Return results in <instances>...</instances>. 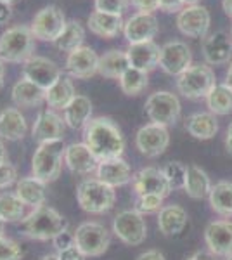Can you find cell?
I'll return each mask as SVG.
<instances>
[{"instance_id":"6da1fadb","label":"cell","mask_w":232,"mask_h":260,"mask_svg":"<svg viewBox=\"0 0 232 260\" xmlns=\"http://www.w3.org/2000/svg\"><path fill=\"white\" fill-rule=\"evenodd\" d=\"M83 142L99 161L121 158L125 151L123 134L108 116H97L88 121L83 127Z\"/></svg>"},{"instance_id":"7a4b0ae2","label":"cell","mask_w":232,"mask_h":260,"mask_svg":"<svg viewBox=\"0 0 232 260\" xmlns=\"http://www.w3.org/2000/svg\"><path fill=\"white\" fill-rule=\"evenodd\" d=\"M68 220L52 207H39L24 217L23 233L24 236L35 241H52L59 233L68 229Z\"/></svg>"},{"instance_id":"3957f363","label":"cell","mask_w":232,"mask_h":260,"mask_svg":"<svg viewBox=\"0 0 232 260\" xmlns=\"http://www.w3.org/2000/svg\"><path fill=\"white\" fill-rule=\"evenodd\" d=\"M35 37L26 24H16L0 35V59L21 64L35 56Z\"/></svg>"},{"instance_id":"277c9868","label":"cell","mask_w":232,"mask_h":260,"mask_svg":"<svg viewBox=\"0 0 232 260\" xmlns=\"http://www.w3.org/2000/svg\"><path fill=\"white\" fill-rule=\"evenodd\" d=\"M66 144L62 139L49 141L39 144L31 158V175L44 184L54 182L62 170Z\"/></svg>"},{"instance_id":"5b68a950","label":"cell","mask_w":232,"mask_h":260,"mask_svg":"<svg viewBox=\"0 0 232 260\" xmlns=\"http://www.w3.org/2000/svg\"><path fill=\"white\" fill-rule=\"evenodd\" d=\"M77 201L83 212L103 215L115 207L116 191L97 177L83 179L77 187Z\"/></svg>"},{"instance_id":"8992f818","label":"cell","mask_w":232,"mask_h":260,"mask_svg":"<svg viewBox=\"0 0 232 260\" xmlns=\"http://www.w3.org/2000/svg\"><path fill=\"white\" fill-rule=\"evenodd\" d=\"M215 83V73L206 64H192L177 77V90L187 99H206Z\"/></svg>"},{"instance_id":"52a82bcc","label":"cell","mask_w":232,"mask_h":260,"mask_svg":"<svg viewBox=\"0 0 232 260\" xmlns=\"http://www.w3.org/2000/svg\"><path fill=\"white\" fill-rule=\"evenodd\" d=\"M75 245L85 257H101L111 245V234L99 222H82L75 229Z\"/></svg>"},{"instance_id":"ba28073f","label":"cell","mask_w":232,"mask_h":260,"mask_svg":"<svg viewBox=\"0 0 232 260\" xmlns=\"http://www.w3.org/2000/svg\"><path fill=\"white\" fill-rule=\"evenodd\" d=\"M144 108L151 123H158L163 127H170V125L177 123V120L180 118V111H182L179 98L167 90L151 94Z\"/></svg>"},{"instance_id":"9c48e42d","label":"cell","mask_w":232,"mask_h":260,"mask_svg":"<svg viewBox=\"0 0 232 260\" xmlns=\"http://www.w3.org/2000/svg\"><path fill=\"white\" fill-rule=\"evenodd\" d=\"M113 233L128 246H139L147 238V222L137 210H123L113 219Z\"/></svg>"},{"instance_id":"30bf717a","label":"cell","mask_w":232,"mask_h":260,"mask_svg":"<svg viewBox=\"0 0 232 260\" xmlns=\"http://www.w3.org/2000/svg\"><path fill=\"white\" fill-rule=\"evenodd\" d=\"M66 23H68V19L57 6H45L35 14L29 28H31V33L37 40L54 44L64 30Z\"/></svg>"},{"instance_id":"8fae6325","label":"cell","mask_w":232,"mask_h":260,"mask_svg":"<svg viewBox=\"0 0 232 260\" xmlns=\"http://www.w3.org/2000/svg\"><path fill=\"white\" fill-rule=\"evenodd\" d=\"M62 75L61 68L45 56H33L23 64V78L47 92Z\"/></svg>"},{"instance_id":"7c38bea8","label":"cell","mask_w":232,"mask_h":260,"mask_svg":"<svg viewBox=\"0 0 232 260\" xmlns=\"http://www.w3.org/2000/svg\"><path fill=\"white\" fill-rule=\"evenodd\" d=\"M136 146L139 153L146 158H156L163 154L170 146V134L168 128L158 123H147L141 127L136 134Z\"/></svg>"},{"instance_id":"4fadbf2b","label":"cell","mask_w":232,"mask_h":260,"mask_svg":"<svg viewBox=\"0 0 232 260\" xmlns=\"http://www.w3.org/2000/svg\"><path fill=\"white\" fill-rule=\"evenodd\" d=\"M210 23V11L203 6H187L177 16V28L189 39H206Z\"/></svg>"},{"instance_id":"5bb4252c","label":"cell","mask_w":232,"mask_h":260,"mask_svg":"<svg viewBox=\"0 0 232 260\" xmlns=\"http://www.w3.org/2000/svg\"><path fill=\"white\" fill-rule=\"evenodd\" d=\"M159 68L167 75L179 77L189 66H192V54L187 44L180 40H174L164 44L159 50Z\"/></svg>"},{"instance_id":"9a60e30c","label":"cell","mask_w":232,"mask_h":260,"mask_svg":"<svg viewBox=\"0 0 232 260\" xmlns=\"http://www.w3.org/2000/svg\"><path fill=\"white\" fill-rule=\"evenodd\" d=\"M64 71L71 78L87 80V78L99 73V56L92 47L82 45V47L71 50L68 54L64 62Z\"/></svg>"},{"instance_id":"2e32d148","label":"cell","mask_w":232,"mask_h":260,"mask_svg":"<svg viewBox=\"0 0 232 260\" xmlns=\"http://www.w3.org/2000/svg\"><path fill=\"white\" fill-rule=\"evenodd\" d=\"M132 186L137 196L158 194L161 198H167L172 192L163 170L156 169V167H146V169L139 170L132 179Z\"/></svg>"},{"instance_id":"e0dca14e","label":"cell","mask_w":232,"mask_h":260,"mask_svg":"<svg viewBox=\"0 0 232 260\" xmlns=\"http://www.w3.org/2000/svg\"><path fill=\"white\" fill-rule=\"evenodd\" d=\"M158 33V19L151 12H136L125 21L123 35L130 45L153 40Z\"/></svg>"},{"instance_id":"ac0fdd59","label":"cell","mask_w":232,"mask_h":260,"mask_svg":"<svg viewBox=\"0 0 232 260\" xmlns=\"http://www.w3.org/2000/svg\"><path fill=\"white\" fill-rule=\"evenodd\" d=\"M205 241L210 253L215 257H230L232 255V220L210 222L205 229Z\"/></svg>"},{"instance_id":"d6986e66","label":"cell","mask_w":232,"mask_h":260,"mask_svg":"<svg viewBox=\"0 0 232 260\" xmlns=\"http://www.w3.org/2000/svg\"><path fill=\"white\" fill-rule=\"evenodd\" d=\"M66 123L64 118L61 115H57V111L54 110H44L39 113L35 123L31 128V136L39 144L49 141H57L64 137Z\"/></svg>"},{"instance_id":"ffe728a7","label":"cell","mask_w":232,"mask_h":260,"mask_svg":"<svg viewBox=\"0 0 232 260\" xmlns=\"http://www.w3.org/2000/svg\"><path fill=\"white\" fill-rule=\"evenodd\" d=\"M64 165L68 167L70 172L78 175H90L92 172L95 174L99 160L94 156L85 142H71L66 146L64 151Z\"/></svg>"},{"instance_id":"44dd1931","label":"cell","mask_w":232,"mask_h":260,"mask_svg":"<svg viewBox=\"0 0 232 260\" xmlns=\"http://www.w3.org/2000/svg\"><path fill=\"white\" fill-rule=\"evenodd\" d=\"M95 177L116 189V187L126 186L128 182H132L134 175L130 165L123 158H111V160L99 161L95 170Z\"/></svg>"},{"instance_id":"7402d4cb","label":"cell","mask_w":232,"mask_h":260,"mask_svg":"<svg viewBox=\"0 0 232 260\" xmlns=\"http://www.w3.org/2000/svg\"><path fill=\"white\" fill-rule=\"evenodd\" d=\"M203 56L206 64H225L232 57V37L225 31L210 33L203 40Z\"/></svg>"},{"instance_id":"603a6c76","label":"cell","mask_w":232,"mask_h":260,"mask_svg":"<svg viewBox=\"0 0 232 260\" xmlns=\"http://www.w3.org/2000/svg\"><path fill=\"white\" fill-rule=\"evenodd\" d=\"M159 50L161 47L154 40H149L142 44H132L126 49V56H128V62L132 68L149 73L159 64Z\"/></svg>"},{"instance_id":"cb8c5ba5","label":"cell","mask_w":232,"mask_h":260,"mask_svg":"<svg viewBox=\"0 0 232 260\" xmlns=\"http://www.w3.org/2000/svg\"><path fill=\"white\" fill-rule=\"evenodd\" d=\"M87 26L94 35L101 39H115L120 31H123L125 21L120 14L94 11L87 19Z\"/></svg>"},{"instance_id":"d4e9b609","label":"cell","mask_w":232,"mask_h":260,"mask_svg":"<svg viewBox=\"0 0 232 260\" xmlns=\"http://www.w3.org/2000/svg\"><path fill=\"white\" fill-rule=\"evenodd\" d=\"M28 132V123L24 115L18 108H6L0 113V139L21 141Z\"/></svg>"},{"instance_id":"484cf974","label":"cell","mask_w":232,"mask_h":260,"mask_svg":"<svg viewBox=\"0 0 232 260\" xmlns=\"http://www.w3.org/2000/svg\"><path fill=\"white\" fill-rule=\"evenodd\" d=\"M45 186L42 180H39L33 175L28 177H21L16 182V196L23 201L26 208H39L45 205Z\"/></svg>"},{"instance_id":"4316f807","label":"cell","mask_w":232,"mask_h":260,"mask_svg":"<svg viewBox=\"0 0 232 260\" xmlns=\"http://www.w3.org/2000/svg\"><path fill=\"white\" fill-rule=\"evenodd\" d=\"M187 225V212L180 205H164L158 212V229L163 236H179Z\"/></svg>"},{"instance_id":"83f0119b","label":"cell","mask_w":232,"mask_h":260,"mask_svg":"<svg viewBox=\"0 0 232 260\" xmlns=\"http://www.w3.org/2000/svg\"><path fill=\"white\" fill-rule=\"evenodd\" d=\"M77 92H75L73 80L68 75H61L57 82L54 83L50 89L45 92V103L50 110L54 111H64L66 106L75 99Z\"/></svg>"},{"instance_id":"f1b7e54d","label":"cell","mask_w":232,"mask_h":260,"mask_svg":"<svg viewBox=\"0 0 232 260\" xmlns=\"http://www.w3.org/2000/svg\"><path fill=\"white\" fill-rule=\"evenodd\" d=\"M92 101L87 95L77 94L75 99L66 106V110L62 111V118H64L66 127L77 130L83 128L92 118Z\"/></svg>"},{"instance_id":"f546056e","label":"cell","mask_w":232,"mask_h":260,"mask_svg":"<svg viewBox=\"0 0 232 260\" xmlns=\"http://www.w3.org/2000/svg\"><path fill=\"white\" fill-rule=\"evenodd\" d=\"M11 98L16 108H35L45 103V90L37 87L35 83H31L26 78H21L12 87Z\"/></svg>"},{"instance_id":"4dcf8cb0","label":"cell","mask_w":232,"mask_h":260,"mask_svg":"<svg viewBox=\"0 0 232 260\" xmlns=\"http://www.w3.org/2000/svg\"><path fill=\"white\" fill-rule=\"evenodd\" d=\"M130 68L126 50L111 49L99 56V75L111 80H120V77Z\"/></svg>"},{"instance_id":"1f68e13d","label":"cell","mask_w":232,"mask_h":260,"mask_svg":"<svg viewBox=\"0 0 232 260\" xmlns=\"http://www.w3.org/2000/svg\"><path fill=\"white\" fill-rule=\"evenodd\" d=\"M212 180H210L208 174L196 165L187 167V175H185V184L184 191L187 192L189 198L192 200H203L206 196H210L212 192Z\"/></svg>"},{"instance_id":"d6a6232c","label":"cell","mask_w":232,"mask_h":260,"mask_svg":"<svg viewBox=\"0 0 232 260\" xmlns=\"http://www.w3.org/2000/svg\"><path fill=\"white\" fill-rule=\"evenodd\" d=\"M185 128L194 139L208 141L217 136L218 121L213 113H194L185 121Z\"/></svg>"},{"instance_id":"836d02e7","label":"cell","mask_w":232,"mask_h":260,"mask_svg":"<svg viewBox=\"0 0 232 260\" xmlns=\"http://www.w3.org/2000/svg\"><path fill=\"white\" fill-rule=\"evenodd\" d=\"M210 207L215 213L229 219L232 217V182L230 180H220L212 187L208 196Z\"/></svg>"},{"instance_id":"e575fe53","label":"cell","mask_w":232,"mask_h":260,"mask_svg":"<svg viewBox=\"0 0 232 260\" xmlns=\"http://www.w3.org/2000/svg\"><path fill=\"white\" fill-rule=\"evenodd\" d=\"M206 106L210 113L225 116L232 113V87L229 83H217L206 98Z\"/></svg>"},{"instance_id":"d590c367","label":"cell","mask_w":232,"mask_h":260,"mask_svg":"<svg viewBox=\"0 0 232 260\" xmlns=\"http://www.w3.org/2000/svg\"><path fill=\"white\" fill-rule=\"evenodd\" d=\"M83 42H85V28H83V24L78 19H70L62 33L59 35V39L54 42V45L62 52L70 54L71 50L82 47Z\"/></svg>"},{"instance_id":"8d00e7d4","label":"cell","mask_w":232,"mask_h":260,"mask_svg":"<svg viewBox=\"0 0 232 260\" xmlns=\"http://www.w3.org/2000/svg\"><path fill=\"white\" fill-rule=\"evenodd\" d=\"M26 215V207L16 196V192H2L0 194V219L6 224L23 222Z\"/></svg>"},{"instance_id":"74e56055","label":"cell","mask_w":232,"mask_h":260,"mask_svg":"<svg viewBox=\"0 0 232 260\" xmlns=\"http://www.w3.org/2000/svg\"><path fill=\"white\" fill-rule=\"evenodd\" d=\"M120 89L123 90V94L126 95H139L142 94L147 89V83H149V78H147V73L142 70L132 68L130 66L128 70L125 71L120 77Z\"/></svg>"},{"instance_id":"f35d334b","label":"cell","mask_w":232,"mask_h":260,"mask_svg":"<svg viewBox=\"0 0 232 260\" xmlns=\"http://www.w3.org/2000/svg\"><path fill=\"white\" fill-rule=\"evenodd\" d=\"M163 174L168 180V186L172 191L184 189L185 184V175H187V167L180 161H170L163 167Z\"/></svg>"},{"instance_id":"ab89813d","label":"cell","mask_w":232,"mask_h":260,"mask_svg":"<svg viewBox=\"0 0 232 260\" xmlns=\"http://www.w3.org/2000/svg\"><path fill=\"white\" fill-rule=\"evenodd\" d=\"M163 200L164 198H161V196H158V194H141V196H137L136 208H134V210H137L139 213H142V215L156 213L163 208Z\"/></svg>"},{"instance_id":"60d3db41","label":"cell","mask_w":232,"mask_h":260,"mask_svg":"<svg viewBox=\"0 0 232 260\" xmlns=\"http://www.w3.org/2000/svg\"><path fill=\"white\" fill-rule=\"evenodd\" d=\"M21 258H23V250H21L19 243L7 236L0 238V260H21Z\"/></svg>"},{"instance_id":"b9f144b4","label":"cell","mask_w":232,"mask_h":260,"mask_svg":"<svg viewBox=\"0 0 232 260\" xmlns=\"http://www.w3.org/2000/svg\"><path fill=\"white\" fill-rule=\"evenodd\" d=\"M130 0H94L95 11L109 12V14H123Z\"/></svg>"},{"instance_id":"7bdbcfd3","label":"cell","mask_w":232,"mask_h":260,"mask_svg":"<svg viewBox=\"0 0 232 260\" xmlns=\"http://www.w3.org/2000/svg\"><path fill=\"white\" fill-rule=\"evenodd\" d=\"M18 182V170L9 161L0 165V189H7L12 184Z\"/></svg>"},{"instance_id":"ee69618b","label":"cell","mask_w":232,"mask_h":260,"mask_svg":"<svg viewBox=\"0 0 232 260\" xmlns=\"http://www.w3.org/2000/svg\"><path fill=\"white\" fill-rule=\"evenodd\" d=\"M52 245L57 251L66 250V248H70V246H75V233H71L70 229L62 231V233H59L52 240Z\"/></svg>"},{"instance_id":"f6af8a7d","label":"cell","mask_w":232,"mask_h":260,"mask_svg":"<svg viewBox=\"0 0 232 260\" xmlns=\"http://www.w3.org/2000/svg\"><path fill=\"white\" fill-rule=\"evenodd\" d=\"M56 255H57V260H85L87 258L85 255L77 248V245L70 246V248H66V250L57 251Z\"/></svg>"},{"instance_id":"bcb514c9","label":"cell","mask_w":232,"mask_h":260,"mask_svg":"<svg viewBox=\"0 0 232 260\" xmlns=\"http://www.w3.org/2000/svg\"><path fill=\"white\" fill-rule=\"evenodd\" d=\"M184 0H159L158 7L159 11L167 12V14H170V12H180L184 9Z\"/></svg>"},{"instance_id":"7dc6e473","label":"cell","mask_w":232,"mask_h":260,"mask_svg":"<svg viewBox=\"0 0 232 260\" xmlns=\"http://www.w3.org/2000/svg\"><path fill=\"white\" fill-rule=\"evenodd\" d=\"M132 2V6L136 7L139 12H151L153 14L154 11H158V4L159 0H130Z\"/></svg>"},{"instance_id":"c3c4849f","label":"cell","mask_w":232,"mask_h":260,"mask_svg":"<svg viewBox=\"0 0 232 260\" xmlns=\"http://www.w3.org/2000/svg\"><path fill=\"white\" fill-rule=\"evenodd\" d=\"M11 18H12V6L0 0V26L9 23Z\"/></svg>"},{"instance_id":"681fc988","label":"cell","mask_w":232,"mask_h":260,"mask_svg":"<svg viewBox=\"0 0 232 260\" xmlns=\"http://www.w3.org/2000/svg\"><path fill=\"white\" fill-rule=\"evenodd\" d=\"M137 260H167L159 250H146L137 257Z\"/></svg>"},{"instance_id":"f907efd6","label":"cell","mask_w":232,"mask_h":260,"mask_svg":"<svg viewBox=\"0 0 232 260\" xmlns=\"http://www.w3.org/2000/svg\"><path fill=\"white\" fill-rule=\"evenodd\" d=\"M185 260H215V255L210 253V251H196V253Z\"/></svg>"},{"instance_id":"816d5d0a","label":"cell","mask_w":232,"mask_h":260,"mask_svg":"<svg viewBox=\"0 0 232 260\" xmlns=\"http://www.w3.org/2000/svg\"><path fill=\"white\" fill-rule=\"evenodd\" d=\"M225 149H227V153L232 154V121H230L229 127H227V134H225Z\"/></svg>"},{"instance_id":"f5cc1de1","label":"cell","mask_w":232,"mask_h":260,"mask_svg":"<svg viewBox=\"0 0 232 260\" xmlns=\"http://www.w3.org/2000/svg\"><path fill=\"white\" fill-rule=\"evenodd\" d=\"M9 161V154H7L6 144H4V139H0V165Z\"/></svg>"},{"instance_id":"db71d44e","label":"cell","mask_w":232,"mask_h":260,"mask_svg":"<svg viewBox=\"0 0 232 260\" xmlns=\"http://www.w3.org/2000/svg\"><path fill=\"white\" fill-rule=\"evenodd\" d=\"M222 7L229 18H232V0H222Z\"/></svg>"},{"instance_id":"11a10c76","label":"cell","mask_w":232,"mask_h":260,"mask_svg":"<svg viewBox=\"0 0 232 260\" xmlns=\"http://www.w3.org/2000/svg\"><path fill=\"white\" fill-rule=\"evenodd\" d=\"M4 78H6V62L0 59V90L4 87Z\"/></svg>"},{"instance_id":"9f6ffc18","label":"cell","mask_w":232,"mask_h":260,"mask_svg":"<svg viewBox=\"0 0 232 260\" xmlns=\"http://www.w3.org/2000/svg\"><path fill=\"white\" fill-rule=\"evenodd\" d=\"M225 83H229V85L232 87V62L229 64V70H227V80Z\"/></svg>"},{"instance_id":"6f0895ef","label":"cell","mask_w":232,"mask_h":260,"mask_svg":"<svg viewBox=\"0 0 232 260\" xmlns=\"http://www.w3.org/2000/svg\"><path fill=\"white\" fill-rule=\"evenodd\" d=\"M39 260H57V255L56 253H47L44 257H40Z\"/></svg>"},{"instance_id":"680465c9","label":"cell","mask_w":232,"mask_h":260,"mask_svg":"<svg viewBox=\"0 0 232 260\" xmlns=\"http://www.w3.org/2000/svg\"><path fill=\"white\" fill-rule=\"evenodd\" d=\"M4 233H6V222H4L2 219H0V238L6 236V234H4Z\"/></svg>"},{"instance_id":"91938a15","label":"cell","mask_w":232,"mask_h":260,"mask_svg":"<svg viewBox=\"0 0 232 260\" xmlns=\"http://www.w3.org/2000/svg\"><path fill=\"white\" fill-rule=\"evenodd\" d=\"M201 0H184L185 6H200Z\"/></svg>"},{"instance_id":"94428289","label":"cell","mask_w":232,"mask_h":260,"mask_svg":"<svg viewBox=\"0 0 232 260\" xmlns=\"http://www.w3.org/2000/svg\"><path fill=\"white\" fill-rule=\"evenodd\" d=\"M2 2L9 4V6H14V4H18V2H21V0H2Z\"/></svg>"},{"instance_id":"6125c7cd","label":"cell","mask_w":232,"mask_h":260,"mask_svg":"<svg viewBox=\"0 0 232 260\" xmlns=\"http://www.w3.org/2000/svg\"><path fill=\"white\" fill-rule=\"evenodd\" d=\"M225 260H232V255H230V257H227Z\"/></svg>"},{"instance_id":"be15d7a7","label":"cell","mask_w":232,"mask_h":260,"mask_svg":"<svg viewBox=\"0 0 232 260\" xmlns=\"http://www.w3.org/2000/svg\"><path fill=\"white\" fill-rule=\"evenodd\" d=\"M230 37H232V30H230Z\"/></svg>"}]
</instances>
